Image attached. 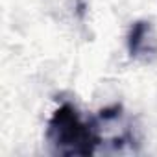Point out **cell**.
Here are the masks:
<instances>
[{
	"instance_id": "obj_1",
	"label": "cell",
	"mask_w": 157,
	"mask_h": 157,
	"mask_svg": "<svg viewBox=\"0 0 157 157\" xmlns=\"http://www.w3.org/2000/svg\"><path fill=\"white\" fill-rule=\"evenodd\" d=\"M46 140L54 153L89 157L102 144L100 120H83L72 104H63L48 120Z\"/></svg>"
},
{
	"instance_id": "obj_2",
	"label": "cell",
	"mask_w": 157,
	"mask_h": 157,
	"mask_svg": "<svg viewBox=\"0 0 157 157\" xmlns=\"http://www.w3.org/2000/svg\"><path fill=\"white\" fill-rule=\"evenodd\" d=\"M128 52L133 59H148L157 54V39L148 21H137L128 33Z\"/></svg>"
}]
</instances>
